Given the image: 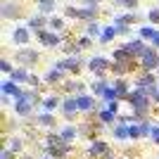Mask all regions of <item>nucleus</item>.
<instances>
[{
	"label": "nucleus",
	"instance_id": "obj_21",
	"mask_svg": "<svg viewBox=\"0 0 159 159\" xmlns=\"http://www.w3.org/2000/svg\"><path fill=\"white\" fill-rule=\"evenodd\" d=\"M114 135H116V138H126V135H131V128H126V126H119L116 131H114Z\"/></svg>",
	"mask_w": 159,
	"mask_h": 159
},
{
	"label": "nucleus",
	"instance_id": "obj_4",
	"mask_svg": "<svg viewBox=\"0 0 159 159\" xmlns=\"http://www.w3.org/2000/svg\"><path fill=\"white\" fill-rule=\"evenodd\" d=\"M38 38H40V43L48 45V48H55L57 43H60V36H55V33H45V31H38Z\"/></svg>",
	"mask_w": 159,
	"mask_h": 159
},
{
	"label": "nucleus",
	"instance_id": "obj_29",
	"mask_svg": "<svg viewBox=\"0 0 159 159\" xmlns=\"http://www.w3.org/2000/svg\"><path fill=\"white\" fill-rule=\"evenodd\" d=\"M98 33H100L98 24H88V36H98Z\"/></svg>",
	"mask_w": 159,
	"mask_h": 159
},
{
	"label": "nucleus",
	"instance_id": "obj_28",
	"mask_svg": "<svg viewBox=\"0 0 159 159\" xmlns=\"http://www.w3.org/2000/svg\"><path fill=\"white\" fill-rule=\"evenodd\" d=\"M143 135V126H131V138H140Z\"/></svg>",
	"mask_w": 159,
	"mask_h": 159
},
{
	"label": "nucleus",
	"instance_id": "obj_19",
	"mask_svg": "<svg viewBox=\"0 0 159 159\" xmlns=\"http://www.w3.org/2000/svg\"><path fill=\"white\" fill-rule=\"evenodd\" d=\"M31 76H29L24 69H17V71H12V81H29Z\"/></svg>",
	"mask_w": 159,
	"mask_h": 159
},
{
	"label": "nucleus",
	"instance_id": "obj_20",
	"mask_svg": "<svg viewBox=\"0 0 159 159\" xmlns=\"http://www.w3.org/2000/svg\"><path fill=\"white\" fill-rule=\"evenodd\" d=\"M14 40H17V43H26V40H29V33L24 31V29H17V31H14Z\"/></svg>",
	"mask_w": 159,
	"mask_h": 159
},
{
	"label": "nucleus",
	"instance_id": "obj_15",
	"mask_svg": "<svg viewBox=\"0 0 159 159\" xmlns=\"http://www.w3.org/2000/svg\"><path fill=\"white\" fill-rule=\"evenodd\" d=\"M116 33H119V29H116V26H107L105 31H102V40L107 43V40H112L114 36H116Z\"/></svg>",
	"mask_w": 159,
	"mask_h": 159
},
{
	"label": "nucleus",
	"instance_id": "obj_39",
	"mask_svg": "<svg viewBox=\"0 0 159 159\" xmlns=\"http://www.w3.org/2000/svg\"><path fill=\"white\" fill-rule=\"evenodd\" d=\"M86 2H100V0H86Z\"/></svg>",
	"mask_w": 159,
	"mask_h": 159
},
{
	"label": "nucleus",
	"instance_id": "obj_3",
	"mask_svg": "<svg viewBox=\"0 0 159 159\" xmlns=\"http://www.w3.org/2000/svg\"><path fill=\"white\" fill-rule=\"evenodd\" d=\"M140 60H143V66H145L147 71H152L154 66H159V55L154 52V50H150V48L140 55Z\"/></svg>",
	"mask_w": 159,
	"mask_h": 159
},
{
	"label": "nucleus",
	"instance_id": "obj_18",
	"mask_svg": "<svg viewBox=\"0 0 159 159\" xmlns=\"http://www.w3.org/2000/svg\"><path fill=\"white\" fill-rule=\"evenodd\" d=\"M76 102H79V109H90V107L95 105L90 98H83V95H81V98H76Z\"/></svg>",
	"mask_w": 159,
	"mask_h": 159
},
{
	"label": "nucleus",
	"instance_id": "obj_1",
	"mask_svg": "<svg viewBox=\"0 0 159 159\" xmlns=\"http://www.w3.org/2000/svg\"><path fill=\"white\" fill-rule=\"evenodd\" d=\"M128 100H131V105H133V109L135 112H145L147 109V105H150V100H147V93L145 90H133L131 95H128Z\"/></svg>",
	"mask_w": 159,
	"mask_h": 159
},
{
	"label": "nucleus",
	"instance_id": "obj_7",
	"mask_svg": "<svg viewBox=\"0 0 159 159\" xmlns=\"http://www.w3.org/2000/svg\"><path fill=\"white\" fill-rule=\"evenodd\" d=\"M90 69H93V74L95 71H102V69H107V60L105 57H93V60H90Z\"/></svg>",
	"mask_w": 159,
	"mask_h": 159
},
{
	"label": "nucleus",
	"instance_id": "obj_35",
	"mask_svg": "<svg viewBox=\"0 0 159 159\" xmlns=\"http://www.w3.org/2000/svg\"><path fill=\"white\" fill-rule=\"evenodd\" d=\"M79 45H81V48H88V45H90V38H81Z\"/></svg>",
	"mask_w": 159,
	"mask_h": 159
},
{
	"label": "nucleus",
	"instance_id": "obj_9",
	"mask_svg": "<svg viewBox=\"0 0 159 159\" xmlns=\"http://www.w3.org/2000/svg\"><path fill=\"white\" fill-rule=\"evenodd\" d=\"M79 64H81L79 57H71V60H66V62H60L57 66H60V69H69V71H76V69H79Z\"/></svg>",
	"mask_w": 159,
	"mask_h": 159
},
{
	"label": "nucleus",
	"instance_id": "obj_6",
	"mask_svg": "<svg viewBox=\"0 0 159 159\" xmlns=\"http://www.w3.org/2000/svg\"><path fill=\"white\" fill-rule=\"evenodd\" d=\"M124 48L128 50V55H143L147 50V48L143 45V40H131V43H126Z\"/></svg>",
	"mask_w": 159,
	"mask_h": 159
},
{
	"label": "nucleus",
	"instance_id": "obj_32",
	"mask_svg": "<svg viewBox=\"0 0 159 159\" xmlns=\"http://www.w3.org/2000/svg\"><path fill=\"white\" fill-rule=\"evenodd\" d=\"M102 121H114V112H102Z\"/></svg>",
	"mask_w": 159,
	"mask_h": 159
},
{
	"label": "nucleus",
	"instance_id": "obj_16",
	"mask_svg": "<svg viewBox=\"0 0 159 159\" xmlns=\"http://www.w3.org/2000/svg\"><path fill=\"white\" fill-rule=\"evenodd\" d=\"M114 95H116V100L126 95V83H124V81H116V83H114Z\"/></svg>",
	"mask_w": 159,
	"mask_h": 159
},
{
	"label": "nucleus",
	"instance_id": "obj_12",
	"mask_svg": "<svg viewBox=\"0 0 159 159\" xmlns=\"http://www.w3.org/2000/svg\"><path fill=\"white\" fill-rule=\"evenodd\" d=\"M14 14H19V7L12 5V2H5L2 5V17H14Z\"/></svg>",
	"mask_w": 159,
	"mask_h": 159
},
{
	"label": "nucleus",
	"instance_id": "obj_11",
	"mask_svg": "<svg viewBox=\"0 0 159 159\" xmlns=\"http://www.w3.org/2000/svg\"><path fill=\"white\" fill-rule=\"evenodd\" d=\"M38 10L45 12V14H50L55 10V0H38Z\"/></svg>",
	"mask_w": 159,
	"mask_h": 159
},
{
	"label": "nucleus",
	"instance_id": "obj_36",
	"mask_svg": "<svg viewBox=\"0 0 159 159\" xmlns=\"http://www.w3.org/2000/svg\"><path fill=\"white\" fill-rule=\"evenodd\" d=\"M10 147H12V150H19V147H21V140H17V138H14V140H12V145H10Z\"/></svg>",
	"mask_w": 159,
	"mask_h": 159
},
{
	"label": "nucleus",
	"instance_id": "obj_38",
	"mask_svg": "<svg viewBox=\"0 0 159 159\" xmlns=\"http://www.w3.org/2000/svg\"><path fill=\"white\" fill-rule=\"evenodd\" d=\"M0 159H10V152H7V150H5V152L0 154Z\"/></svg>",
	"mask_w": 159,
	"mask_h": 159
},
{
	"label": "nucleus",
	"instance_id": "obj_34",
	"mask_svg": "<svg viewBox=\"0 0 159 159\" xmlns=\"http://www.w3.org/2000/svg\"><path fill=\"white\" fill-rule=\"evenodd\" d=\"M0 69H2V71H12V66H10V62H0Z\"/></svg>",
	"mask_w": 159,
	"mask_h": 159
},
{
	"label": "nucleus",
	"instance_id": "obj_25",
	"mask_svg": "<svg viewBox=\"0 0 159 159\" xmlns=\"http://www.w3.org/2000/svg\"><path fill=\"white\" fill-rule=\"evenodd\" d=\"M57 105H60V100H57V98H48L45 100V109H55Z\"/></svg>",
	"mask_w": 159,
	"mask_h": 159
},
{
	"label": "nucleus",
	"instance_id": "obj_2",
	"mask_svg": "<svg viewBox=\"0 0 159 159\" xmlns=\"http://www.w3.org/2000/svg\"><path fill=\"white\" fill-rule=\"evenodd\" d=\"M98 14V5L83 7V10H76V7H66V17H79V19H93Z\"/></svg>",
	"mask_w": 159,
	"mask_h": 159
},
{
	"label": "nucleus",
	"instance_id": "obj_8",
	"mask_svg": "<svg viewBox=\"0 0 159 159\" xmlns=\"http://www.w3.org/2000/svg\"><path fill=\"white\" fill-rule=\"evenodd\" d=\"M90 154H95V157H100V154H107V145L102 143V140H95L93 145H90Z\"/></svg>",
	"mask_w": 159,
	"mask_h": 159
},
{
	"label": "nucleus",
	"instance_id": "obj_13",
	"mask_svg": "<svg viewBox=\"0 0 159 159\" xmlns=\"http://www.w3.org/2000/svg\"><path fill=\"white\" fill-rule=\"evenodd\" d=\"M2 90H5V93H10V95H17V98L21 95V90H19L17 86H14L12 81H5V83H2Z\"/></svg>",
	"mask_w": 159,
	"mask_h": 159
},
{
	"label": "nucleus",
	"instance_id": "obj_37",
	"mask_svg": "<svg viewBox=\"0 0 159 159\" xmlns=\"http://www.w3.org/2000/svg\"><path fill=\"white\" fill-rule=\"evenodd\" d=\"M152 138L157 140V145H159V128H152Z\"/></svg>",
	"mask_w": 159,
	"mask_h": 159
},
{
	"label": "nucleus",
	"instance_id": "obj_30",
	"mask_svg": "<svg viewBox=\"0 0 159 159\" xmlns=\"http://www.w3.org/2000/svg\"><path fill=\"white\" fill-rule=\"evenodd\" d=\"M40 124H43V126H52V116H48V114H43V116H40Z\"/></svg>",
	"mask_w": 159,
	"mask_h": 159
},
{
	"label": "nucleus",
	"instance_id": "obj_14",
	"mask_svg": "<svg viewBox=\"0 0 159 159\" xmlns=\"http://www.w3.org/2000/svg\"><path fill=\"white\" fill-rule=\"evenodd\" d=\"M79 109V102L76 100H66L64 102V112H66V116H74V112Z\"/></svg>",
	"mask_w": 159,
	"mask_h": 159
},
{
	"label": "nucleus",
	"instance_id": "obj_5",
	"mask_svg": "<svg viewBox=\"0 0 159 159\" xmlns=\"http://www.w3.org/2000/svg\"><path fill=\"white\" fill-rule=\"evenodd\" d=\"M17 60L24 62V64H33V62L38 60V52H33V50H19V52H17Z\"/></svg>",
	"mask_w": 159,
	"mask_h": 159
},
{
	"label": "nucleus",
	"instance_id": "obj_17",
	"mask_svg": "<svg viewBox=\"0 0 159 159\" xmlns=\"http://www.w3.org/2000/svg\"><path fill=\"white\" fill-rule=\"evenodd\" d=\"M45 24H48V21L43 19V17H33V19L29 21V26H31V29H36V31H40V29L45 26Z\"/></svg>",
	"mask_w": 159,
	"mask_h": 159
},
{
	"label": "nucleus",
	"instance_id": "obj_27",
	"mask_svg": "<svg viewBox=\"0 0 159 159\" xmlns=\"http://www.w3.org/2000/svg\"><path fill=\"white\" fill-rule=\"evenodd\" d=\"M74 135H76V131H74V128H64V131H62V138H64V140H71Z\"/></svg>",
	"mask_w": 159,
	"mask_h": 159
},
{
	"label": "nucleus",
	"instance_id": "obj_22",
	"mask_svg": "<svg viewBox=\"0 0 159 159\" xmlns=\"http://www.w3.org/2000/svg\"><path fill=\"white\" fill-rule=\"evenodd\" d=\"M66 88H69V90H76V93H83V83H79V81H71V83H66Z\"/></svg>",
	"mask_w": 159,
	"mask_h": 159
},
{
	"label": "nucleus",
	"instance_id": "obj_33",
	"mask_svg": "<svg viewBox=\"0 0 159 159\" xmlns=\"http://www.w3.org/2000/svg\"><path fill=\"white\" fill-rule=\"evenodd\" d=\"M150 21H154V24L159 21V10H152V12H150Z\"/></svg>",
	"mask_w": 159,
	"mask_h": 159
},
{
	"label": "nucleus",
	"instance_id": "obj_26",
	"mask_svg": "<svg viewBox=\"0 0 159 159\" xmlns=\"http://www.w3.org/2000/svg\"><path fill=\"white\" fill-rule=\"evenodd\" d=\"M114 2H116V5H126V7H131V10L138 5V0H114Z\"/></svg>",
	"mask_w": 159,
	"mask_h": 159
},
{
	"label": "nucleus",
	"instance_id": "obj_23",
	"mask_svg": "<svg viewBox=\"0 0 159 159\" xmlns=\"http://www.w3.org/2000/svg\"><path fill=\"white\" fill-rule=\"evenodd\" d=\"M60 79H62V69H52L48 74V81H60Z\"/></svg>",
	"mask_w": 159,
	"mask_h": 159
},
{
	"label": "nucleus",
	"instance_id": "obj_10",
	"mask_svg": "<svg viewBox=\"0 0 159 159\" xmlns=\"http://www.w3.org/2000/svg\"><path fill=\"white\" fill-rule=\"evenodd\" d=\"M143 36H145V38H150L154 45H159V33L154 31L152 26H145V29H143Z\"/></svg>",
	"mask_w": 159,
	"mask_h": 159
},
{
	"label": "nucleus",
	"instance_id": "obj_31",
	"mask_svg": "<svg viewBox=\"0 0 159 159\" xmlns=\"http://www.w3.org/2000/svg\"><path fill=\"white\" fill-rule=\"evenodd\" d=\"M50 26H52V29H62V26H64V24H62V19H57V17H52V19H50Z\"/></svg>",
	"mask_w": 159,
	"mask_h": 159
},
{
	"label": "nucleus",
	"instance_id": "obj_24",
	"mask_svg": "<svg viewBox=\"0 0 159 159\" xmlns=\"http://www.w3.org/2000/svg\"><path fill=\"white\" fill-rule=\"evenodd\" d=\"M93 90H95V95H105V83H102V81H98V83H93Z\"/></svg>",
	"mask_w": 159,
	"mask_h": 159
}]
</instances>
